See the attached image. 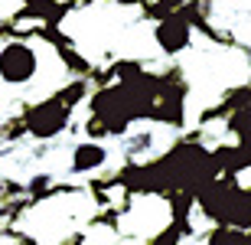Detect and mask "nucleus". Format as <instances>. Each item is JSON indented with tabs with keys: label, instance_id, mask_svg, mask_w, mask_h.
Here are the masks:
<instances>
[{
	"label": "nucleus",
	"instance_id": "nucleus-1",
	"mask_svg": "<svg viewBox=\"0 0 251 245\" xmlns=\"http://www.w3.org/2000/svg\"><path fill=\"white\" fill-rule=\"evenodd\" d=\"M72 124V108L59 98L56 92L46 95L43 102L29 105L26 114H23V131L33 134L36 141H52Z\"/></svg>",
	"mask_w": 251,
	"mask_h": 245
},
{
	"label": "nucleus",
	"instance_id": "nucleus-2",
	"mask_svg": "<svg viewBox=\"0 0 251 245\" xmlns=\"http://www.w3.org/2000/svg\"><path fill=\"white\" fill-rule=\"evenodd\" d=\"M39 76V53L26 39L0 43V82L10 88H23Z\"/></svg>",
	"mask_w": 251,
	"mask_h": 245
},
{
	"label": "nucleus",
	"instance_id": "nucleus-3",
	"mask_svg": "<svg viewBox=\"0 0 251 245\" xmlns=\"http://www.w3.org/2000/svg\"><path fill=\"white\" fill-rule=\"evenodd\" d=\"M153 39H157V46L163 49V56L186 53L189 43H193V27H189L186 13H167V17L153 27Z\"/></svg>",
	"mask_w": 251,
	"mask_h": 245
},
{
	"label": "nucleus",
	"instance_id": "nucleus-4",
	"mask_svg": "<svg viewBox=\"0 0 251 245\" xmlns=\"http://www.w3.org/2000/svg\"><path fill=\"white\" fill-rule=\"evenodd\" d=\"M111 151L104 147V144L92 141V137H85L72 147V157H69V170L72 173H95V170H101L108 163Z\"/></svg>",
	"mask_w": 251,
	"mask_h": 245
},
{
	"label": "nucleus",
	"instance_id": "nucleus-5",
	"mask_svg": "<svg viewBox=\"0 0 251 245\" xmlns=\"http://www.w3.org/2000/svg\"><path fill=\"white\" fill-rule=\"evenodd\" d=\"M245 245H251V229H248V232H245Z\"/></svg>",
	"mask_w": 251,
	"mask_h": 245
}]
</instances>
